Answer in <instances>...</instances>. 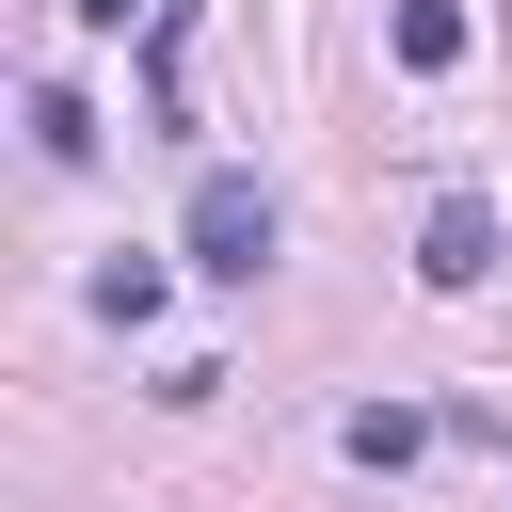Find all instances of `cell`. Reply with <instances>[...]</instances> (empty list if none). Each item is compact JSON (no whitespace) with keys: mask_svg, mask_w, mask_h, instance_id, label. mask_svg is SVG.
<instances>
[{"mask_svg":"<svg viewBox=\"0 0 512 512\" xmlns=\"http://www.w3.org/2000/svg\"><path fill=\"white\" fill-rule=\"evenodd\" d=\"M272 240H288V224H272V192H256V176H192V272L256 288V272H272Z\"/></svg>","mask_w":512,"mask_h":512,"instance_id":"cell-1","label":"cell"},{"mask_svg":"<svg viewBox=\"0 0 512 512\" xmlns=\"http://www.w3.org/2000/svg\"><path fill=\"white\" fill-rule=\"evenodd\" d=\"M480 272H496V208H480V192H448V208L416 224V288H480Z\"/></svg>","mask_w":512,"mask_h":512,"instance_id":"cell-2","label":"cell"},{"mask_svg":"<svg viewBox=\"0 0 512 512\" xmlns=\"http://www.w3.org/2000/svg\"><path fill=\"white\" fill-rule=\"evenodd\" d=\"M336 448H352L368 480H400V464L432 448V416H416V400H352V416H336Z\"/></svg>","mask_w":512,"mask_h":512,"instance_id":"cell-3","label":"cell"},{"mask_svg":"<svg viewBox=\"0 0 512 512\" xmlns=\"http://www.w3.org/2000/svg\"><path fill=\"white\" fill-rule=\"evenodd\" d=\"M400 64L448 80V64H464V0H400Z\"/></svg>","mask_w":512,"mask_h":512,"instance_id":"cell-4","label":"cell"},{"mask_svg":"<svg viewBox=\"0 0 512 512\" xmlns=\"http://www.w3.org/2000/svg\"><path fill=\"white\" fill-rule=\"evenodd\" d=\"M160 288H176L160 256H112V272H96V320H160Z\"/></svg>","mask_w":512,"mask_h":512,"instance_id":"cell-5","label":"cell"},{"mask_svg":"<svg viewBox=\"0 0 512 512\" xmlns=\"http://www.w3.org/2000/svg\"><path fill=\"white\" fill-rule=\"evenodd\" d=\"M32 144H48V160H96V112H80L64 80H48V96H32Z\"/></svg>","mask_w":512,"mask_h":512,"instance_id":"cell-6","label":"cell"},{"mask_svg":"<svg viewBox=\"0 0 512 512\" xmlns=\"http://www.w3.org/2000/svg\"><path fill=\"white\" fill-rule=\"evenodd\" d=\"M80 16H96V32H128V16H160V0H80Z\"/></svg>","mask_w":512,"mask_h":512,"instance_id":"cell-7","label":"cell"}]
</instances>
